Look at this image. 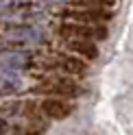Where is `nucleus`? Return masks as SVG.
<instances>
[{
  "instance_id": "39448f33",
  "label": "nucleus",
  "mask_w": 133,
  "mask_h": 135,
  "mask_svg": "<svg viewBox=\"0 0 133 135\" xmlns=\"http://www.w3.org/2000/svg\"><path fill=\"white\" fill-rule=\"evenodd\" d=\"M59 15L65 22L77 24H109L113 13L109 9H59Z\"/></svg>"
},
{
  "instance_id": "f257e3e1",
  "label": "nucleus",
  "mask_w": 133,
  "mask_h": 135,
  "mask_svg": "<svg viewBox=\"0 0 133 135\" xmlns=\"http://www.w3.org/2000/svg\"><path fill=\"white\" fill-rule=\"evenodd\" d=\"M4 41L9 44H20V46H44L50 39V31H48L41 22L33 24H13L4 31Z\"/></svg>"
},
{
  "instance_id": "1a4fd4ad",
  "label": "nucleus",
  "mask_w": 133,
  "mask_h": 135,
  "mask_svg": "<svg viewBox=\"0 0 133 135\" xmlns=\"http://www.w3.org/2000/svg\"><path fill=\"white\" fill-rule=\"evenodd\" d=\"M26 89V79L22 72H4L0 70V96H15Z\"/></svg>"
},
{
  "instance_id": "9d476101",
  "label": "nucleus",
  "mask_w": 133,
  "mask_h": 135,
  "mask_svg": "<svg viewBox=\"0 0 133 135\" xmlns=\"http://www.w3.org/2000/svg\"><path fill=\"white\" fill-rule=\"evenodd\" d=\"M113 0H68L72 9H109Z\"/></svg>"
},
{
  "instance_id": "6e6552de",
  "label": "nucleus",
  "mask_w": 133,
  "mask_h": 135,
  "mask_svg": "<svg viewBox=\"0 0 133 135\" xmlns=\"http://www.w3.org/2000/svg\"><path fill=\"white\" fill-rule=\"evenodd\" d=\"M65 50L70 55L83 59V61H96L98 55H101L96 41H85V39H68L65 41Z\"/></svg>"
},
{
  "instance_id": "423d86ee",
  "label": "nucleus",
  "mask_w": 133,
  "mask_h": 135,
  "mask_svg": "<svg viewBox=\"0 0 133 135\" xmlns=\"http://www.w3.org/2000/svg\"><path fill=\"white\" fill-rule=\"evenodd\" d=\"M53 63H44V68L50 70H59L63 76H85L87 74V61L74 57V55H59L50 59Z\"/></svg>"
},
{
  "instance_id": "9b49d317",
  "label": "nucleus",
  "mask_w": 133,
  "mask_h": 135,
  "mask_svg": "<svg viewBox=\"0 0 133 135\" xmlns=\"http://www.w3.org/2000/svg\"><path fill=\"white\" fill-rule=\"evenodd\" d=\"M7 7H11V0H0V9H7Z\"/></svg>"
},
{
  "instance_id": "20e7f679",
  "label": "nucleus",
  "mask_w": 133,
  "mask_h": 135,
  "mask_svg": "<svg viewBox=\"0 0 133 135\" xmlns=\"http://www.w3.org/2000/svg\"><path fill=\"white\" fill-rule=\"evenodd\" d=\"M35 65V55L24 48H7L0 50V70L4 72H24Z\"/></svg>"
},
{
  "instance_id": "f03ea898",
  "label": "nucleus",
  "mask_w": 133,
  "mask_h": 135,
  "mask_svg": "<svg viewBox=\"0 0 133 135\" xmlns=\"http://www.w3.org/2000/svg\"><path fill=\"white\" fill-rule=\"evenodd\" d=\"M33 94H44V96H55V98H79L83 94V87L74 79L68 76H55V79H44L39 85L33 87Z\"/></svg>"
},
{
  "instance_id": "7ed1b4c3",
  "label": "nucleus",
  "mask_w": 133,
  "mask_h": 135,
  "mask_svg": "<svg viewBox=\"0 0 133 135\" xmlns=\"http://www.w3.org/2000/svg\"><path fill=\"white\" fill-rule=\"evenodd\" d=\"M57 33L63 39H85V41H105L109 37L107 24H77V22H63L59 24Z\"/></svg>"
},
{
  "instance_id": "0eeeda50",
  "label": "nucleus",
  "mask_w": 133,
  "mask_h": 135,
  "mask_svg": "<svg viewBox=\"0 0 133 135\" xmlns=\"http://www.w3.org/2000/svg\"><path fill=\"white\" fill-rule=\"evenodd\" d=\"M41 115L48 120H65L74 113V105L68 103L65 98H55V96H46L41 103L37 105Z\"/></svg>"
}]
</instances>
